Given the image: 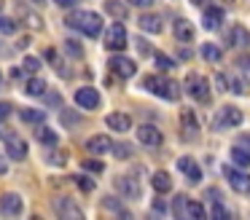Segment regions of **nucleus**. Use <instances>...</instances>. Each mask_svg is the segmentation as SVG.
Masks as SVG:
<instances>
[{
    "instance_id": "1",
    "label": "nucleus",
    "mask_w": 250,
    "mask_h": 220,
    "mask_svg": "<svg viewBox=\"0 0 250 220\" xmlns=\"http://www.w3.org/2000/svg\"><path fill=\"white\" fill-rule=\"evenodd\" d=\"M67 27H73V30H78L81 35L86 38H97L103 35V16L94 14V11H73V14H67Z\"/></svg>"
},
{
    "instance_id": "2",
    "label": "nucleus",
    "mask_w": 250,
    "mask_h": 220,
    "mask_svg": "<svg viewBox=\"0 0 250 220\" xmlns=\"http://www.w3.org/2000/svg\"><path fill=\"white\" fill-rule=\"evenodd\" d=\"M143 86H146L151 94L162 97V100H169V102L180 100V83L172 80V78H164V75H148V78L143 80Z\"/></svg>"
},
{
    "instance_id": "3",
    "label": "nucleus",
    "mask_w": 250,
    "mask_h": 220,
    "mask_svg": "<svg viewBox=\"0 0 250 220\" xmlns=\"http://www.w3.org/2000/svg\"><path fill=\"white\" fill-rule=\"evenodd\" d=\"M186 94L191 97V100L202 102V105H207V102L212 100V89H210V80L205 78V75L199 73H188L186 75Z\"/></svg>"
},
{
    "instance_id": "4",
    "label": "nucleus",
    "mask_w": 250,
    "mask_h": 220,
    "mask_svg": "<svg viewBox=\"0 0 250 220\" xmlns=\"http://www.w3.org/2000/svg\"><path fill=\"white\" fill-rule=\"evenodd\" d=\"M242 110L239 107H234V105H223L221 110L212 116V123L210 126L215 129V132H221V129H234V126H239L242 123Z\"/></svg>"
},
{
    "instance_id": "5",
    "label": "nucleus",
    "mask_w": 250,
    "mask_h": 220,
    "mask_svg": "<svg viewBox=\"0 0 250 220\" xmlns=\"http://www.w3.org/2000/svg\"><path fill=\"white\" fill-rule=\"evenodd\" d=\"M105 48L108 51H121L126 48V27L121 21H113L110 27H105Z\"/></svg>"
},
{
    "instance_id": "6",
    "label": "nucleus",
    "mask_w": 250,
    "mask_h": 220,
    "mask_svg": "<svg viewBox=\"0 0 250 220\" xmlns=\"http://www.w3.org/2000/svg\"><path fill=\"white\" fill-rule=\"evenodd\" d=\"M3 140H6V156H8V159H14V161H24V159H27V142H24L22 134L8 132Z\"/></svg>"
},
{
    "instance_id": "7",
    "label": "nucleus",
    "mask_w": 250,
    "mask_h": 220,
    "mask_svg": "<svg viewBox=\"0 0 250 220\" xmlns=\"http://www.w3.org/2000/svg\"><path fill=\"white\" fill-rule=\"evenodd\" d=\"M113 185H116V193L124 199H140V193H143L137 177H132V175H119Z\"/></svg>"
},
{
    "instance_id": "8",
    "label": "nucleus",
    "mask_w": 250,
    "mask_h": 220,
    "mask_svg": "<svg viewBox=\"0 0 250 220\" xmlns=\"http://www.w3.org/2000/svg\"><path fill=\"white\" fill-rule=\"evenodd\" d=\"M223 175L229 177V182H231V188L237 193H245V196H250V175L242 169H234V166H226L223 169Z\"/></svg>"
},
{
    "instance_id": "9",
    "label": "nucleus",
    "mask_w": 250,
    "mask_h": 220,
    "mask_svg": "<svg viewBox=\"0 0 250 220\" xmlns=\"http://www.w3.org/2000/svg\"><path fill=\"white\" fill-rule=\"evenodd\" d=\"M108 67L113 70L116 75H119V78H132V75L137 73V64L132 62V59H126V57H121L119 51L113 54V57H110V62H108Z\"/></svg>"
},
{
    "instance_id": "10",
    "label": "nucleus",
    "mask_w": 250,
    "mask_h": 220,
    "mask_svg": "<svg viewBox=\"0 0 250 220\" xmlns=\"http://www.w3.org/2000/svg\"><path fill=\"white\" fill-rule=\"evenodd\" d=\"M180 132H183L186 140H194L196 134H199V118H196V113L191 110V107H183V110H180Z\"/></svg>"
},
{
    "instance_id": "11",
    "label": "nucleus",
    "mask_w": 250,
    "mask_h": 220,
    "mask_svg": "<svg viewBox=\"0 0 250 220\" xmlns=\"http://www.w3.org/2000/svg\"><path fill=\"white\" fill-rule=\"evenodd\" d=\"M137 142L148 145V148H159L164 142V134L151 123H143V126H137Z\"/></svg>"
},
{
    "instance_id": "12",
    "label": "nucleus",
    "mask_w": 250,
    "mask_h": 220,
    "mask_svg": "<svg viewBox=\"0 0 250 220\" xmlns=\"http://www.w3.org/2000/svg\"><path fill=\"white\" fill-rule=\"evenodd\" d=\"M178 169L186 175V180H188L191 185H199V182H202V169H199V164H196L191 156H180V159H178Z\"/></svg>"
},
{
    "instance_id": "13",
    "label": "nucleus",
    "mask_w": 250,
    "mask_h": 220,
    "mask_svg": "<svg viewBox=\"0 0 250 220\" xmlns=\"http://www.w3.org/2000/svg\"><path fill=\"white\" fill-rule=\"evenodd\" d=\"M226 43L234 46V48H248L250 46V32L245 30L242 24H234V27L226 30Z\"/></svg>"
},
{
    "instance_id": "14",
    "label": "nucleus",
    "mask_w": 250,
    "mask_h": 220,
    "mask_svg": "<svg viewBox=\"0 0 250 220\" xmlns=\"http://www.w3.org/2000/svg\"><path fill=\"white\" fill-rule=\"evenodd\" d=\"M76 102L83 110H94V107H100V91L92 89V86H83V89L76 91Z\"/></svg>"
},
{
    "instance_id": "15",
    "label": "nucleus",
    "mask_w": 250,
    "mask_h": 220,
    "mask_svg": "<svg viewBox=\"0 0 250 220\" xmlns=\"http://www.w3.org/2000/svg\"><path fill=\"white\" fill-rule=\"evenodd\" d=\"M54 212L60 215V218H65V220H73V218H83V212L73 204V199H67V196H60L54 201Z\"/></svg>"
},
{
    "instance_id": "16",
    "label": "nucleus",
    "mask_w": 250,
    "mask_h": 220,
    "mask_svg": "<svg viewBox=\"0 0 250 220\" xmlns=\"http://www.w3.org/2000/svg\"><path fill=\"white\" fill-rule=\"evenodd\" d=\"M110 148H113V140H110L108 134H94L86 142V150L92 156H105V153H110Z\"/></svg>"
},
{
    "instance_id": "17",
    "label": "nucleus",
    "mask_w": 250,
    "mask_h": 220,
    "mask_svg": "<svg viewBox=\"0 0 250 220\" xmlns=\"http://www.w3.org/2000/svg\"><path fill=\"white\" fill-rule=\"evenodd\" d=\"M22 209H24V204H22V196H19V193H6V196L0 199V212L17 218V215H22Z\"/></svg>"
},
{
    "instance_id": "18",
    "label": "nucleus",
    "mask_w": 250,
    "mask_h": 220,
    "mask_svg": "<svg viewBox=\"0 0 250 220\" xmlns=\"http://www.w3.org/2000/svg\"><path fill=\"white\" fill-rule=\"evenodd\" d=\"M202 24H205V30H221V24H223V11L215 8V5H205Z\"/></svg>"
},
{
    "instance_id": "19",
    "label": "nucleus",
    "mask_w": 250,
    "mask_h": 220,
    "mask_svg": "<svg viewBox=\"0 0 250 220\" xmlns=\"http://www.w3.org/2000/svg\"><path fill=\"white\" fill-rule=\"evenodd\" d=\"M137 24H140L143 32H151V35H159V32L164 30V21L159 14H143L140 19H137Z\"/></svg>"
},
{
    "instance_id": "20",
    "label": "nucleus",
    "mask_w": 250,
    "mask_h": 220,
    "mask_svg": "<svg viewBox=\"0 0 250 220\" xmlns=\"http://www.w3.org/2000/svg\"><path fill=\"white\" fill-rule=\"evenodd\" d=\"M105 123H108L113 132H129L132 129V118H129V113H121V110H116V113H110L108 118H105Z\"/></svg>"
},
{
    "instance_id": "21",
    "label": "nucleus",
    "mask_w": 250,
    "mask_h": 220,
    "mask_svg": "<svg viewBox=\"0 0 250 220\" xmlns=\"http://www.w3.org/2000/svg\"><path fill=\"white\" fill-rule=\"evenodd\" d=\"M172 32H175V38H178L180 43H191V40H194V24H191L188 19H175Z\"/></svg>"
},
{
    "instance_id": "22",
    "label": "nucleus",
    "mask_w": 250,
    "mask_h": 220,
    "mask_svg": "<svg viewBox=\"0 0 250 220\" xmlns=\"http://www.w3.org/2000/svg\"><path fill=\"white\" fill-rule=\"evenodd\" d=\"M151 185L156 193H169L172 191V177H169L167 172H156V175L151 177Z\"/></svg>"
},
{
    "instance_id": "23",
    "label": "nucleus",
    "mask_w": 250,
    "mask_h": 220,
    "mask_svg": "<svg viewBox=\"0 0 250 220\" xmlns=\"http://www.w3.org/2000/svg\"><path fill=\"white\" fill-rule=\"evenodd\" d=\"M186 218H191V220H205V218H207V209L202 207L199 201H191V199H186Z\"/></svg>"
},
{
    "instance_id": "24",
    "label": "nucleus",
    "mask_w": 250,
    "mask_h": 220,
    "mask_svg": "<svg viewBox=\"0 0 250 220\" xmlns=\"http://www.w3.org/2000/svg\"><path fill=\"white\" fill-rule=\"evenodd\" d=\"M19 16H22V21L27 27H33V30H43V19H41L38 14H33V11H27V8L19 5Z\"/></svg>"
},
{
    "instance_id": "25",
    "label": "nucleus",
    "mask_w": 250,
    "mask_h": 220,
    "mask_svg": "<svg viewBox=\"0 0 250 220\" xmlns=\"http://www.w3.org/2000/svg\"><path fill=\"white\" fill-rule=\"evenodd\" d=\"M231 161L239 166V169H248L250 166V153L245 148H239V145H234L231 148Z\"/></svg>"
},
{
    "instance_id": "26",
    "label": "nucleus",
    "mask_w": 250,
    "mask_h": 220,
    "mask_svg": "<svg viewBox=\"0 0 250 220\" xmlns=\"http://www.w3.org/2000/svg\"><path fill=\"white\" fill-rule=\"evenodd\" d=\"M35 137H38V142H43V145H57V132L49 129V126H43V123H38Z\"/></svg>"
},
{
    "instance_id": "27",
    "label": "nucleus",
    "mask_w": 250,
    "mask_h": 220,
    "mask_svg": "<svg viewBox=\"0 0 250 220\" xmlns=\"http://www.w3.org/2000/svg\"><path fill=\"white\" fill-rule=\"evenodd\" d=\"M43 91H46V80H41V78H30L27 86H24V94H30V97H43Z\"/></svg>"
},
{
    "instance_id": "28",
    "label": "nucleus",
    "mask_w": 250,
    "mask_h": 220,
    "mask_svg": "<svg viewBox=\"0 0 250 220\" xmlns=\"http://www.w3.org/2000/svg\"><path fill=\"white\" fill-rule=\"evenodd\" d=\"M202 57H205L207 62H221L223 51L215 46V43H202Z\"/></svg>"
},
{
    "instance_id": "29",
    "label": "nucleus",
    "mask_w": 250,
    "mask_h": 220,
    "mask_svg": "<svg viewBox=\"0 0 250 220\" xmlns=\"http://www.w3.org/2000/svg\"><path fill=\"white\" fill-rule=\"evenodd\" d=\"M22 121L24 123H35V126H38V123L46 121V113L43 110H35V107H27V110H22Z\"/></svg>"
},
{
    "instance_id": "30",
    "label": "nucleus",
    "mask_w": 250,
    "mask_h": 220,
    "mask_svg": "<svg viewBox=\"0 0 250 220\" xmlns=\"http://www.w3.org/2000/svg\"><path fill=\"white\" fill-rule=\"evenodd\" d=\"M226 86H229V94H245V83L239 75L234 73H226Z\"/></svg>"
},
{
    "instance_id": "31",
    "label": "nucleus",
    "mask_w": 250,
    "mask_h": 220,
    "mask_svg": "<svg viewBox=\"0 0 250 220\" xmlns=\"http://www.w3.org/2000/svg\"><path fill=\"white\" fill-rule=\"evenodd\" d=\"M105 11H108L110 16H116V19H124L126 16V8L119 3V0H105Z\"/></svg>"
},
{
    "instance_id": "32",
    "label": "nucleus",
    "mask_w": 250,
    "mask_h": 220,
    "mask_svg": "<svg viewBox=\"0 0 250 220\" xmlns=\"http://www.w3.org/2000/svg\"><path fill=\"white\" fill-rule=\"evenodd\" d=\"M65 51L70 54L73 59H81L83 57V46L78 40H73V38H67V40H65Z\"/></svg>"
},
{
    "instance_id": "33",
    "label": "nucleus",
    "mask_w": 250,
    "mask_h": 220,
    "mask_svg": "<svg viewBox=\"0 0 250 220\" xmlns=\"http://www.w3.org/2000/svg\"><path fill=\"white\" fill-rule=\"evenodd\" d=\"M14 32H17V19L0 16V35H14Z\"/></svg>"
},
{
    "instance_id": "34",
    "label": "nucleus",
    "mask_w": 250,
    "mask_h": 220,
    "mask_svg": "<svg viewBox=\"0 0 250 220\" xmlns=\"http://www.w3.org/2000/svg\"><path fill=\"white\" fill-rule=\"evenodd\" d=\"M186 199L188 196H183V193L175 196V201H172V215L175 218H186Z\"/></svg>"
},
{
    "instance_id": "35",
    "label": "nucleus",
    "mask_w": 250,
    "mask_h": 220,
    "mask_svg": "<svg viewBox=\"0 0 250 220\" xmlns=\"http://www.w3.org/2000/svg\"><path fill=\"white\" fill-rule=\"evenodd\" d=\"M103 207L110 209V212H119V215H124V218H129V212H126V209L121 207L119 201H113V196H105V199H103Z\"/></svg>"
},
{
    "instance_id": "36",
    "label": "nucleus",
    "mask_w": 250,
    "mask_h": 220,
    "mask_svg": "<svg viewBox=\"0 0 250 220\" xmlns=\"http://www.w3.org/2000/svg\"><path fill=\"white\" fill-rule=\"evenodd\" d=\"M22 70H27L30 75H35L41 70V59L38 57H30V54H27V57H24V62H22Z\"/></svg>"
},
{
    "instance_id": "37",
    "label": "nucleus",
    "mask_w": 250,
    "mask_h": 220,
    "mask_svg": "<svg viewBox=\"0 0 250 220\" xmlns=\"http://www.w3.org/2000/svg\"><path fill=\"white\" fill-rule=\"evenodd\" d=\"M83 169L86 172H94V175H100V172H105V164L100 159H83Z\"/></svg>"
},
{
    "instance_id": "38",
    "label": "nucleus",
    "mask_w": 250,
    "mask_h": 220,
    "mask_svg": "<svg viewBox=\"0 0 250 220\" xmlns=\"http://www.w3.org/2000/svg\"><path fill=\"white\" fill-rule=\"evenodd\" d=\"M237 70H239V75L250 83V57H239L237 59Z\"/></svg>"
},
{
    "instance_id": "39",
    "label": "nucleus",
    "mask_w": 250,
    "mask_h": 220,
    "mask_svg": "<svg viewBox=\"0 0 250 220\" xmlns=\"http://www.w3.org/2000/svg\"><path fill=\"white\" fill-rule=\"evenodd\" d=\"M76 182H78V188H81L83 193L94 191V185H97V182H94V177H86V175H78V177H76Z\"/></svg>"
},
{
    "instance_id": "40",
    "label": "nucleus",
    "mask_w": 250,
    "mask_h": 220,
    "mask_svg": "<svg viewBox=\"0 0 250 220\" xmlns=\"http://www.w3.org/2000/svg\"><path fill=\"white\" fill-rule=\"evenodd\" d=\"M210 215H212V218H221V220L231 218V212H229L226 207H221V201H212V209H210Z\"/></svg>"
},
{
    "instance_id": "41",
    "label": "nucleus",
    "mask_w": 250,
    "mask_h": 220,
    "mask_svg": "<svg viewBox=\"0 0 250 220\" xmlns=\"http://www.w3.org/2000/svg\"><path fill=\"white\" fill-rule=\"evenodd\" d=\"M110 150L116 153V159H129V156H132V148H129V145H124V142H119V145L113 142V148H110Z\"/></svg>"
},
{
    "instance_id": "42",
    "label": "nucleus",
    "mask_w": 250,
    "mask_h": 220,
    "mask_svg": "<svg viewBox=\"0 0 250 220\" xmlns=\"http://www.w3.org/2000/svg\"><path fill=\"white\" fill-rule=\"evenodd\" d=\"M153 59H156V67H159V70H172V67H175V62H172L169 57H164V54H156Z\"/></svg>"
},
{
    "instance_id": "43",
    "label": "nucleus",
    "mask_w": 250,
    "mask_h": 220,
    "mask_svg": "<svg viewBox=\"0 0 250 220\" xmlns=\"http://www.w3.org/2000/svg\"><path fill=\"white\" fill-rule=\"evenodd\" d=\"M49 164H57V166L67 164V153H65V150H57L54 156H49Z\"/></svg>"
},
{
    "instance_id": "44",
    "label": "nucleus",
    "mask_w": 250,
    "mask_h": 220,
    "mask_svg": "<svg viewBox=\"0 0 250 220\" xmlns=\"http://www.w3.org/2000/svg\"><path fill=\"white\" fill-rule=\"evenodd\" d=\"M215 89L223 91V94H229V86H226V73H218L215 75Z\"/></svg>"
},
{
    "instance_id": "45",
    "label": "nucleus",
    "mask_w": 250,
    "mask_h": 220,
    "mask_svg": "<svg viewBox=\"0 0 250 220\" xmlns=\"http://www.w3.org/2000/svg\"><path fill=\"white\" fill-rule=\"evenodd\" d=\"M137 48H140V54H143V57H148V54H153V46H151V43H146L143 38H137Z\"/></svg>"
},
{
    "instance_id": "46",
    "label": "nucleus",
    "mask_w": 250,
    "mask_h": 220,
    "mask_svg": "<svg viewBox=\"0 0 250 220\" xmlns=\"http://www.w3.org/2000/svg\"><path fill=\"white\" fill-rule=\"evenodd\" d=\"M11 110H14L11 102H0V121H6V118L11 116Z\"/></svg>"
},
{
    "instance_id": "47",
    "label": "nucleus",
    "mask_w": 250,
    "mask_h": 220,
    "mask_svg": "<svg viewBox=\"0 0 250 220\" xmlns=\"http://www.w3.org/2000/svg\"><path fill=\"white\" fill-rule=\"evenodd\" d=\"M205 199H210V201H221V191H218V188H207Z\"/></svg>"
},
{
    "instance_id": "48",
    "label": "nucleus",
    "mask_w": 250,
    "mask_h": 220,
    "mask_svg": "<svg viewBox=\"0 0 250 220\" xmlns=\"http://www.w3.org/2000/svg\"><path fill=\"white\" fill-rule=\"evenodd\" d=\"M237 145H239V148H245V150H248V153H250V134H239Z\"/></svg>"
},
{
    "instance_id": "49",
    "label": "nucleus",
    "mask_w": 250,
    "mask_h": 220,
    "mask_svg": "<svg viewBox=\"0 0 250 220\" xmlns=\"http://www.w3.org/2000/svg\"><path fill=\"white\" fill-rule=\"evenodd\" d=\"M43 97H46V102H49V105H57V107H60V94H46V91H43Z\"/></svg>"
},
{
    "instance_id": "50",
    "label": "nucleus",
    "mask_w": 250,
    "mask_h": 220,
    "mask_svg": "<svg viewBox=\"0 0 250 220\" xmlns=\"http://www.w3.org/2000/svg\"><path fill=\"white\" fill-rule=\"evenodd\" d=\"M43 59H49V62H57V51H54V48H43Z\"/></svg>"
},
{
    "instance_id": "51",
    "label": "nucleus",
    "mask_w": 250,
    "mask_h": 220,
    "mask_svg": "<svg viewBox=\"0 0 250 220\" xmlns=\"http://www.w3.org/2000/svg\"><path fill=\"white\" fill-rule=\"evenodd\" d=\"M60 8H73V5H78V0H54Z\"/></svg>"
},
{
    "instance_id": "52",
    "label": "nucleus",
    "mask_w": 250,
    "mask_h": 220,
    "mask_svg": "<svg viewBox=\"0 0 250 220\" xmlns=\"http://www.w3.org/2000/svg\"><path fill=\"white\" fill-rule=\"evenodd\" d=\"M129 5H140V8H148V5H153V0H126Z\"/></svg>"
},
{
    "instance_id": "53",
    "label": "nucleus",
    "mask_w": 250,
    "mask_h": 220,
    "mask_svg": "<svg viewBox=\"0 0 250 220\" xmlns=\"http://www.w3.org/2000/svg\"><path fill=\"white\" fill-rule=\"evenodd\" d=\"M153 209H156V212H167V207H164V201H153Z\"/></svg>"
},
{
    "instance_id": "54",
    "label": "nucleus",
    "mask_w": 250,
    "mask_h": 220,
    "mask_svg": "<svg viewBox=\"0 0 250 220\" xmlns=\"http://www.w3.org/2000/svg\"><path fill=\"white\" fill-rule=\"evenodd\" d=\"M178 54H180V59H191V51H188V48H180Z\"/></svg>"
},
{
    "instance_id": "55",
    "label": "nucleus",
    "mask_w": 250,
    "mask_h": 220,
    "mask_svg": "<svg viewBox=\"0 0 250 220\" xmlns=\"http://www.w3.org/2000/svg\"><path fill=\"white\" fill-rule=\"evenodd\" d=\"M207 3H210V0H191V5H199V8H205Z\"/></svg>"
},
{
    "instance_id": "56",
    "label": "nucleus",
    "mask_w": 250,
    "mask_h": 220,
    "mask_svg": "<svg viewBox=\"0 0 250 220\" xmlns=\"http://www.w3.org/2000/svg\"><path fill=\"white\" fill-rule=\"evenodd\" d=\"M8 169V164H6V159H3V156H0V175H3V172Z\"/></svg>"
},
{
    "instance_id": "57",
    "label": "nucleus",
    "mask_w": 250,
    "mask_h": 220,
    "mask_svg": "<svg viewBox=\"0 0 250 220\" xmlns=\"http://www.w3.org/2000/svg\"><path fill=\"white\" fill-rule=\"evenodd\" d=\"M221 3H223V5H234L237 0H221Z\"/></svg>"
},
{
    "instance_id": "58",
    "label": "nucleus",
    "mask_w": 250,
    "mask_h": 220,
    "mask_svg": "<svg viewBox=\"0 0 250 220\" xmlns=\"http://www.w3.org/2000/svg\"><path fill=\"white\" fill-rule=\"evenodd\" d=\"M33 3H35V5H43V3H46V0H33Z\"/></svg>"
},
{
    "instance_id": "59",
    "label": "nucleus",
    "mask_w": 250,
    "mask_h": 220,
    "mask_svg": "<svg viewBox=\"0 0 250 220\" xmlns=\"http://www.w3.org/2000/svg\"><path fill=\"white\" fill-rule=\"evenodd\" d=\"M0 137H3V132H0Z\"/></svg>"
}]
</instances>
